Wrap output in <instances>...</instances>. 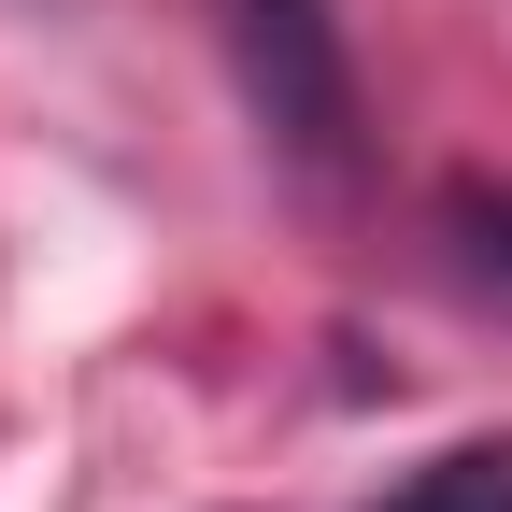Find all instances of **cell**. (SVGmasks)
<instances>
[{"label": "cell", "instance_id": "6da1fadb", "mask_svg": "<svg viewBox=\"0 0 512 512\" xmlns=\"http://www.w3.org/2000/svg\"><path fill=\"white\" fill-rule=\"evenodd\" d=\"M228 15V72H242V114L299 185H356L370 157V86H356V29L342 0H214Z\"/></svg>", "mask_w": 512, "mask_h": 512}, {"label": "cell", "instance_id": "7a4b0ae2", "mask_svg": "<svg viewBox=\"0 0 512 512\" xmlns=\"http://www.w3.org/2000/svg\"><path fill=\"white\" fill-rule=\"evenodd\" d=\"M441 256H456V285H470V299L512 313V185H484V171L441 185Z\"/></svg>", "mask_w": 512, "mask_h": 512}, {"label": "cell", "instance_id": "3957f363", "mask_svg": "<svg viewBox=\"0 0 512 512\" xmlns=\"http://www.w3.org/2000/svg\"><path fill=\"white\" fill-rule=\"evenodd\" d=\"M384 512H512V427H484V441H441V456L384 498Z\"/></svg>", "mask_w": 512, "mask_h": 512}]
</instances>
